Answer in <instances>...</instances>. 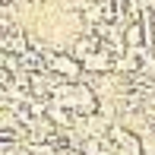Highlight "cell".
Returning <instances> with one entry per match:
<instances>
[{"mask_svg":"<svg viewBox=\"0 0 155 155\" xmlns=\"http://www.w3.org/2000/svg\"><path fill=\"white\" fill-rule=\"evenodd\" d=\"M45 60H48V67H51V73H60L63 79H73V82H76V76H79V70H82L73 54H45Z\"/></svg>","mask_w":155,"mask_h":155,"instance_id":"obj_1","label":"cell"},{"mask_svg":"<svg viewBox=\"0 0 155 155\" xmlns=\"http://www.w3.org/2000/svg\"><path fill=\"white\" fill-rule=\"evenodd\" d=\"M124 41H127V48H143L146 41H149V29H146V22H127Z\"/></svg>","mask_w":155,"mask_h":155,"instance_id":"obj_2","label":"cell"}]
</instances>
